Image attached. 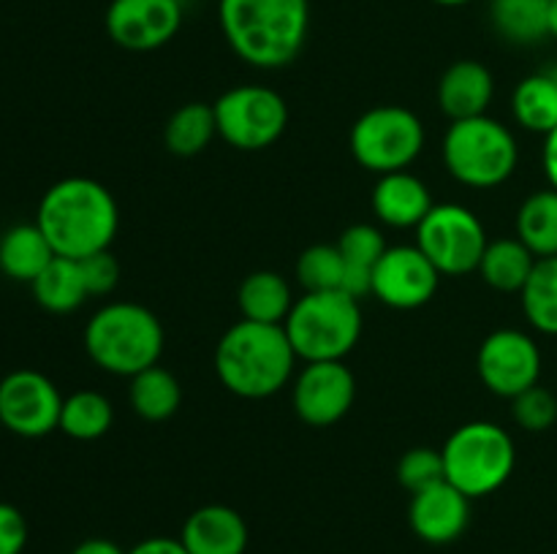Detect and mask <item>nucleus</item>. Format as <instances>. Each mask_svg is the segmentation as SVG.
Wrapping results in <instances>:
<instances>
[{
    "instance_id": "c9c22d12",
    "label": "nucleus",
    "mask_w": 557,
    "mask_h": 554,
    "mask_svg": "<svg viewBox=\"0 0 557 554\" xmlns=\"http://www.w3.org/2000/svg\"><path fill=\"white\" fill-rule=\"evenodd\" d=\"M27 546V521L20 508L0 503V554H22Z\"/></svg>"
},
{
    "instance_id": "4be33fe9",
    "label": "nucleus",
    "mask_w": 557,
    "mask_h": 554,
    "mask_svg": "<svg viewBox=\"0 0 557 554\" xmlns=\"http://www.w3.org/2000/svg\"><path fill=\"white\" fill-rule=\"evenodd\" d=\"M237 304L245 320L283 326L294 307V297L286 277H281L272 269H259L250 272V275L239 282Z\"/></svg>"
},
{
    "instance_id": "4c0bfd02",
    "label": "nucleus",
    "mask_w": 557,
    "mask_h": 554,
    "mask_svg": "<svg viewBox=\"0 0 557 554\" xmlns=\"http://www.w3.org/2000/svg\"><path fill=\"white\" fill-rule=\"evenodd\" d=\"M542 166H544V174H547L549 188L557 190V128L553 130V134L544 136Z\"/></svg>"
},
{
    "instance_id": "a878e982",
    "label": "nucleus",
    "mask_w": 557,
    "mask_h": 554,
    "mask_svg": "<svg viewBox=\"0 0 557 554\" xmlns=\"http://www.w3.org/2000/svg\"><path fill=\"white\" fill-rule=\"evenodd\" d=\"M511 114L531 134H553L557 128V85L547 71L525 76L511 92Z\"/></svg>"
},
{
    "instance_id": "f257e3e1",
    "label": "nucleus",
    "mask_w": 557,
    "mask_h": 554,
    "mask_svg": "<svg viewBox=\"0 0 557 554\" xmlns=\"http://www.w3.org/2000/svg\"><path fill=\"white\" fill-rule=\"evenodd\" d=\"M36 223L49 244L65 259H87L109 250L120 228L112 190L90 177H65L38 201Z\"/></svg>"
},
{
    "instance_id": "393cba45",
    "label": "nucleus",
    "mask_w": 557,
    "mask_h": 554,
    "mask_svg": "<svg viewBox=\"0 0 557 554\" xmlns=\"http://www.w3.org/2000/svg\"><path fill=\"white\" fill-rule=\"evenodd\" d=\"M128 400L136 416L145 418V421H166L180 411L183 389L166 367L152 364V367L141 369L131 378Z\"/></svg>"
},
{
    "instance_id": "7c9ffc66",
    "label": "nucleus",
    "mask_w": 557,
    "mask_h": 554,
    "mask_svg": "<svg viewBox=\"0 0 557 554\" xmlns=\"http://www.w3.org/2000/svg\"><path fill=\"white\" fill-rule=\"evenodd\" d=\"M522 313L542 335L557 337V255L539 259L520 291Z\"/></svg>"
},
{
    "instance_id": "c85d7f7f",
    "label": "nucleus",
    "mask_w": 557,
    "mask_h": 554,
    "mask_svg": "<svg viewBox=\"0 0 557 554\" xmlns=\"http://www.w3.org/2000/svg\"><path fill=\"white\" fill-rule=\"evenodd\" d=\"M218 136L215 109L210 103H185L163 125V144L172 155L194 158L210 147Z\"/></svg>"
},
{
    "instance_id": "f8f14e48",
    "label": "nucleus",
    "mask_w": 557,
    "mask_h": 554,
    "mask_svg": "<svg viewBox=\"0 0 557 554\" xmlns=\"http://www.w3.org/2000/svg\"><path fill=\"white\" fill-rule=\"evenodd\" d=\"M63 400L44 373L16 369L0 380V424L20 438H44L60 427Z\"/></svg>"
},
{
    "instance_id": "b1692460",
    "label": "nucleus",
    "mask_w": 557,
    "mask_h": 554,
    "mask_svg": "<svg viewBox=\"0 0 557 554\" xmlns=\"http://www.w3.org/2000/svg\"><path fill=\"white\" fill-rule=\"evenodd\" d=\"M536 255L525 248L517 237L487 242V250L479 264V275L490 288L500 293H520L536 266Z\"/></svg>"
},
{
    "instance_id": "2eb2a0df",
    "label": "nucleus",
    "mask_w": 557,
    "mask_h": 554,
    "mask_svg": "<svg viewBox=\"0 0 557 554\" xmlns=\"http://www.w3.org/2000/svg\"><path fill=\"white\" fill-rule=\"evenodd\" d=\"M109 38L128 52H152L177 36L183 25L180 0H112L103 16Z\"/></svg>"
},
{
    "instance_id": "f704fd0d",
    "label": "nucleus",
    "mask_w": 557,
    "mask_h": 554,
    "mask_svg": "<svg viewBox=\"0 0 557 554\" xmlns=\"http://www.w3.org/2000/svg\"><path fill=\"white\" fill-rule=\"evenodd\" d=\"M82 277H85V286L90 297H103V293H112L120 282V264L109 250L101 253H92L87 259H79Z\"/></svg>"
},
{
    "instance_id": "0eeeda50",
    "label": "nucleus",
    "mask_w": 557,
    "mask_h": 554,
    "mask_svg": "<svg viewBox=\"0 0 557 554\" xmlns=\"http://www.w3.org/2000/svg\"><path fill=\"white\" fill-rule=\"evenodd\" d=\"M441 454L446 481L471 500L498 492L517 465L515 440L495 421L462 424L446 438Z\"/></svg>"
},
{
    "instance_id": "dca6fc26",
    "label": "nucleus",
    "mask_w": 557,
    "mask_h": 554,
    "mask_svg": "<svg viewBox=\"0 0 557 554\" xmlns=\"http://www.w3.org/2000/svg\"><path fill=\"white\" fill-rule=\"evenodd\" d=\"M468 521H471V498L449 481H438L411 494L408 525L422 541L435 546L457 541L468 530Z\"/></svg>"
},
{
    "instance_id": "9d476101",
    "label": "nucleus",
    "mask_w": 557,
    "mask_h": 554,
    "mask_svg": "<svg viewBox=\"0 0 557 554\" xmlns=\"http://www.w3.org/2000/svg\"><path fill=\"white\" fill-rule=\"evenodd\" d=\"M487 231L476 212L462 204H435L417 226V248L441 275H471L487 250Z\"/></svg>"
},
{
    "instance_id": "a211bd4d",
    "label": "nucleus",
    "mask_w": 557,
    "mask_h": 554,
    "mask_svg": "<svg viewBox=\"0 0 557 554\" xmlns=\"http://www.w3.org/2000/svg\"><path fill=\"white\" fill-rule=\"evenodd\" d=\"M493 96V71L479 60H457L438 81V106L451 123L487 114Z\"/></svg>"
},
{
    "instance_id": "cd10ccee",
    "label": "nucleus",
    "mask_w": 557,
    "mask_h": 554,
    "mask_svg": "<svg viewBox=\"0 0 557 554\" xmlns=\"http://www.w3.org/2000/svg\"><path fill=\"white\" fill-rule=\"evenodd\" d=\"M517 239L536 259L557 255V190L544 188L528 196L517 210Z\"/></svg>"
},
{
    "instance_id": "c756f323",
    "label": "nucleus",
    "mask_w": 557,
    "mask_h": 554,
    "mask_svg": "<svg viewBox=\"0 0 557 554\" xmlns=\"http://www.w3.org/2000/svg\"><path fill=\"white\" fill-rule=\"evenodd\" d=\"M114 407L107 394L101 391H74L63 400V411H60V432L69 438L82 440H98L112 429Z\"/></svg>"
},
{
    "instance_id": "6ab92c4d",
    "label": "nucleus",
    "mask_w": 557,
    "mask_h": 554,
    "mask_svg": "<svg viewBox=\"0 0 557 554\" xmlns=\"http://www.w3.org/2000/svg\"><path fill=\"white\" fill-rule=\"evenodd\" d=\"M370 204L384 226L417 228L433 210L435 201L428 185L406 168V172L381 174L373 196H370Z\"/></svg>"
},
{
    "instance_id": "6e6552de",
    "label": "nucleus",
    "mask_w": 557,
    "mask_h": 554,
    "mask_svg": "<svg viewBox=\"0 0 557 554\" xmlns=\"http://www.w3.org/2000/svg\"><path fill=\"white\" fill-rule=\"evenodd\" d=\"M348 144L354 161L379 177L406 172L424 150V125L411 109L381 103L354 123Z\"/></svg>"
},
{
    "instance_id": "ddd939ff",
    "label": "nucleus",
    "mask_w": 557,
    "mask_h": 554,
    "mask_svg": "<svg viewBox=\"0 0 557 554\" xmlns=\"http://www.w3.org/2000/svg\"><path fill=\"white\" fill-rule=\"evenodd\" d=\"M441 272L417 244H389L373 269L370 293L386 307L417 310L435 297Z\"/></svg>"
},
{
    "instance_id": "1a4fd4ad",
    "label": "nucleus",
    "mask_w": 557,
    "mask_h": 554,
    "mask_svg": "<svg viewBox=\"0 0 557 554\" xmlns=\"http://www.w3.org/2000/svg\"><path fill=\"white\" fill-rule=\"evenodd\" d=\"M218 136L243 152L267 150L288 125L283 96L264 85H237L215 101Z\"/></svg>"
},
{
    "instance_id": "58836bf2",
    "label": "nucleus",
    "mask_w": 557,
    "mask_h": 554,
    "mask_svg": "<svg viewBox=\"0 0 557 554\" xmlns=\"http://www.w3.org/2000/svg\"><path fill=\"white\" fill-rule=\"evenodd\" d=\"M71 554H128L123 546H117L109 538H87V541L76 543Z\"/></svg>"
},
{
    "instance_id": "ea45409f",
    "label": "nucleus",
    "mask_w": 557,
    "mask_h": 554,
    "mask_svg": "<svg viewBox=\"0 0 557 554\" xmlns=\"http://www.w3.org/2000/svg\"><path fill=\"white\" fill-rule=\"evenodd\" d=\"M549 36L557 38V0L549 5Z\"/></svg>"
},
{
    "instance_id": "79ce46f5",
    "label": "nucleus",
    "mask_w": 557,
    "mask_h": 554,
    "mask_svg": "<svg viewBox=\"0 0 557 554\" xmlns=\"http://www.w3.org/2000/svg\"><path fill=\"white\" fill-rule=\"evenodd\" d=\"M544 71H547V74H549V76H553V81H555V85H557V63H553V65H547V68H544Z\"/></svg>"
},
{
    "instance_id": "f3484780",
    "label": "nucleus",
    "mask_w": 557,
    "mask_h": 554,
    "mask_svg": "<svg viewBox=\"0 0 557 554\" xmlns=\"http://www.w3.org/2000/svg\"><path fill=\"white\" fill-rule=\"evenodd\" d=\"M180 541L188 549V554H245L248 525L239 511L210 503L196 508L185 519Z\"/></svg>"
},
{
    "instance_id": "72a5a7b5",
    "label": "nucleus",
    "mask_w": 557,
    "mask_h": 554,
    "mask_svg": "<svg viewBox=\"0 0 557 554\" xmlns=\"http://www.w3.org/2000/svg\"><path fill=\"white\" fill-rule=\"evenodd\" d=\"M511 416L525 432H547L557 421V396L544 386H531L511 400Z\"/></svg>"
},
{
    "instance_id": "39448f33",
    "label": "nucleus",
    "mask_w": 557,
    "mask_h": 554,
    "mask_svg": "<svg viewBox=\"0 0 557 554\" xmlns=\"http://www.w3.org/2000/svg\"><path fill=\"white\" fill-rule=\"evenodd\" d=\"M283 329L302 362H343L362 337V307L346 291L302 293Z\"/></svg>"
},
{
    "instance_id": "4468645a",
    "label": "nucleus",
    "mask_w": 557,
    "mask_h": 554,
    "mask_svg": "<svg viewBox=\"0 0 557 554\" xmlns=\"http://www.w3.org/2000/svg\"><path fill=\"white\" fill-rule=\"evenodd\" d=\"M357 380L343 362H305L302 373L294 378V413L310 427H332L354 405Z\"/></svg>"
},
{
    "instance_id": "bb28decb",
    "label": "nucleus",
    "mask_w": 557,
    "mask_h": 554,
    "mask_svg": "<svg viewBox=\"0 0 557 554\" xmlns=\"http://www.w3.org/2000/svg\"><path fill=\"white\" fill-rule=\"evenodd\" d=\"M553 0H490L493 27L511 43H539L549 36Z\"/></svg>"
},
{
    "instance_id": "412c9836",
    "label": "nucleus",
    "mask_w": 557,
    "mask_h": 554,
    "mask_svg": "<svg viewBox=\"0 0 557 554\" xmlns=\"http://www.w3.org/2000/svg\"><path fill=\"white\" fill-rule=\"evenodd\" d=\"M335 244L343 255V266H346L343 291L357 299L368 297L375 264H379L381 255L389 248L381 228L370 226V223H354V226H348L341 234Z\"/></svg>"
},
{
    "instance_id": "423d86ee",
    "label": "nucleus",
    "mask_w": 557,
    "mask_h": 554,
    "mask_svg": "<svg viewBox=\"0 0 557 554\" xmlns=\"http://www.w3.org/2000/svg\"><path fill=\"white\" fill-rule=\"evenodd\" d=\"M444 166L466 188L490 190L511 179L520 163V144L500 119L471 117L449 125L441 144Z\"/></svg>"
},
{
    "instance_id": "7ed1b4c3",
    "label": "nucleus",
    "mask_w": 557,
    "mask_h": 554,
    "mask_svg": "<svg viewBox=\"0 0 557 554\" xmlns=\"http://www.w3.org/2000/svg\"><path fill=\"white\" fill-rule=\"evenodd\" d=\"M297 353L281 324L237 320L215 345V373L232 394L267 400L292 380Z\"/></svg>"
},
{
    "instance_id": "aec40b11",
    "label": "nucleus",
    "mask_w": 557,
    "mask_h": 554,
    "mask_svg": "<svg viewBox=\"0 0 557 554\" xmlns=\"http://www.w3.org/2000/svg\"><path fill=\"white\" fill-rule=\"evenodd\" d=\"M54 255L58 253L49 244L47 234L38 228V223H16V226L5 228L0 237V272L9 280L30 286Z\"/></svg>"
},
{
    "instance_id": "9b49d317",
    "label": "nucleus",
    "mask_w": 557,
    "mask_h": 554,
    "mask_svg": "<svg viewBox=\"0 0 557 554\" xmlns=\"http://www.w3.org/2000/svg\"><path fill=\"white\" fill-rule=\"evenodd\" d=\"M476 373L493 394L515 400L542 378V348L528 331L498 329L479 345Z\"/></svg>"
},
{
    "instance_id": "f03ea898",
    "label": "nucleus",
    "mask_w": 557,
    "mask_h": 554,
    "mask_svg": "<svg viewBox=\"0 0 557 554\" xmlns=\"http://www.w3.org/2000/svg\"><path fill=\"white\" fill-rule=\"evenodd\" d=\"M218 20L232 52L261 71L283 68L302 52L308 0H218Z\"/></svg>"
},
{
    "instance_id": "37998d69",
    "label": "nucleus",
    "mask_w": 557,
    "mask_h": 554,
    "mask_svg": "<svg viewBox=\"0 0 557 554\" xmlns=\"http://www.w3.org/2000/svg\"><path fill=\"white\" fill-rule=\"evenodd\" d=\"M0 427H3V424H0Z\"/></svg>"
},
{
    "instance_id": "473e14b6",
    "label": "nucleus",
    "mask_w": 557,
    "mask_h": 554,
    "mask_svg": "<svg viewBox=\"0 0 557 554\" xmlns=\"http://www.w3.org/2000/svg\"><path fill=\"white\" fill-rule=\"evenodd\" d=\"M397 481L408 492H422V489L433 487V483L446 481L444 470V454L441 449H430V445H413L397 462Z\"/></svg>"
},
{
    "instance_id": "a19ab883",
    "label": "nucleus",
    "mask_w": 557,
    "mask_h": 554,
    "mask_svg": "<svg viewBox=\"0 0 557 554\" xmlns=\"http://www.w3.org/2000/svg\"><path fill=\"white\" fill-rule=\"evenodd\" d=\"M433 3H438V5H466V3H473V0H433Z\"/></svg>"
},
{
    "instance_id": "2f4dec72",
    "label": "nucleus",
    "mask_w": 557,
    "mask_h": 554,
    "mask_svg": "<svg viewBox=\"0 0 557 554\" xmlns=\"http://www.w3.org/2000/svg\"><path fill=\"white\" fill-rule=\"evenodd\" d=\"M297 280L305 288V293L313 291H343V277H346V266H343V255L337 244H310L299 253Z\"/></svg>"
},
{
    "instance_id": "20e7f679",
    "label": "nucleus",
    "mask_w": 557,
    "mask_h": 554,
    "mask_svg": "<svg viewBox=\"0 0 557 554\" xmlns=\"http://www.w3.org/2000/svg\"><path fill=\"white\" fill-rule=\"evenodd\" d=\"M85 351L103 373L134 378L161 358L163 326L145 304L109 302L87 320Z\"/></svg>"
},
{
    "instance_id": "5701e85b",
    "label": "nucleus",
    "mask_w": 557,
    "mask_h": 554,
    "mask_svg": "<svg viewBox=\"0 0 557 554\" xmlns=\"http://www.w3.org/2000/svg\"><path fill=\"white\" fill-rule=\"evenodd\" d=\"M33 297L41 304L47 313H74L85 304V299L90 297L85 286V277H82V266L76 259H65V255H54L49 261L47 269L30 282Z\"/></svg>"
},
{
    "instance_id": "e433bc0d",
    "label": "nucleus",
    "mask_w": 557,
    "mask_h": 554,
    "mask_svg": "<svg viewBox=\"0 0 557 554\" xmlns=\"http://www.w3.org/2000/svg\"><path fill=\"white\" fill-rule=\"evenodd\" d=\"M128 554H188V549L183 546L180 538L156 536V538H145V541H139L136 546H131Z\"/></svg>"
}]
</instances>
